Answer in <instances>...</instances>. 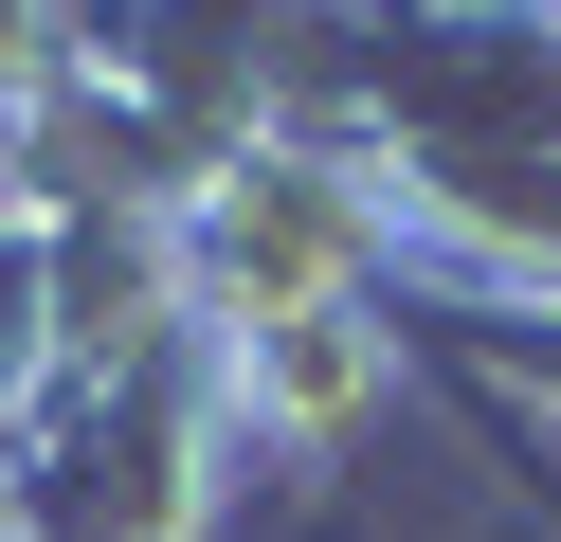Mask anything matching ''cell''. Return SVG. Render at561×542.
<instances>
[{
  "instance_id": "1",
  "label": "cell",
  "mask_w": 561,
  "mask_h": 542,
  "mask_svg": "<svg viewBox=\"0 0 561 542\" xmlns=\"http://www.w3.org/2000/svg\"><path fill=\"white\" fill-rule=\"evenodd\" d=\"M236 470H254V434H236V380L218 344H146L110 361V380H55L37 416L0 434V524L19 542H218Z\"/></svg>"
},
{
  "instance_id": "2",
  "label": "cell",
  "mask_w": 561,
  "mask_h": 542,
  "mask_svg": "<svg viewBox=\"0 0 561 542\" xmlns=\"http://www.w3.org/2000/svg\"><path fill=\"white\" fill-rule=\"evenodd\" d=\"M199 344H218L254 452H344L399 397V308H290V325H199Z\"/></svg>"
},
{
  "instance_id": "3",
  "label": "cell",
  "mask_w": 561,
  "mask_h": 542,
  "mask_svg": "<svg viewBox=\"0 0 561 542\" xmlns=\"http://www.w3.org/2000/svg\"><path fill=\"white\" fill-rule=\"evenodd\" d=\"M55 397V235L0 199V434Z\"/></svg>"
}]
</instances>
